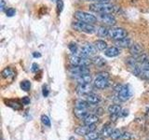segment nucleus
Segmentation results:
<instances>
[{"mask_svg":"<svg viewBox=\"0 0 149 140\" xmlns=\"http://www.w3.org/2000/svg\"><path fill=\"white\" fill-rule=\"evenodd\" d=\"M90 9L93 12L97 13H112L115 11V7L109 5L108 3H96L91 4L90 6Z\"/></svg>","mask_w":149,"mask_h":140,"instance_id":"obj_1","label":"nucleus"},{"mask_svg":"<svg viewBox=\"0 0 149 140\" xmlns=\"http://www.w3.org/2000/svg\"><path fill=\"white\" fill-rule=\"evenodd\" d=\"M94 86L98 89H104L109 85V74L107 72H101L97 74L94 79Z\"/></svg>","mask_w":149,"mask_h":140,"instance_id":"obj_2","label":"nucleus"},{"mask_svg":"<svg viewBox=\"0 0 149 140\" xmlns=\"http://www.w3.org/2000/svg\"><path fill=\"white\" fill-rule=\"evenodd\" d=\"M72 27L74 29H76L77 31L87 33V34H93L96 31V28L93 26L91 23H88V22H84L81 21H78L74 22L72 24Z\"/></svg>","mask_w":149,"mask_h":140,"instance_id":"obj_3","label":"nucleus"},{"mask_svg":"<svg viewBox=\"0 0 149 140\" xmlns=\"http://www.w3.org/2000/svg\"><path fill=\"white\" fill-rule=\"evenodd\" d=\"M74 18L77 19L78 21L88 23H94L97 22V18L94 15L85 11H76L74 12Z\"/></svg>","mask_w":149,"mask_h":140,"instance_id":"obj_4","label":"nucleus"},{"mask_svg":"<svg viewBox=\"0 0 149 140\" xmlns=\"http://www.w3.org/2000/svg\"><path fill=\"white\" fill-rule=\"evenodd\" d=\"M69 60L72 65H84V66H88L91 63V61L88 57H83V56H79L77 54H72L69 57Z\"/></svg>","mask_w":149,"mask_h":140,"instance_id":"obj_5","label":"nucleus"},{"mask_svg":"<svg viewBox=\"0 0 149 140\" xmlns=\"http://www.w3.org/2000/svg\"><path fill=\"white\" fill-rule=\"evenodd\" d=\"M128 35L127 31L123 28H119V27H114L109 29V36L111 38H113L115 40H118V39H122L124 37H126Z\"/></svg>","mask_w":149,"mask_h":140,"instance_id":"obj_6","label":"nucleus"},{"mask_svg":"<svg viewBox=\"0 0 149 140\" xmlns=\"http://www.w3.org/2000/svg\"><path fill=\"white\" fill-rule=\"evenodd\" d=\"M69 72L74 78H77L78 76H80V75L90 73V68H88V66H84V65H72L69 68Z\"/></svg>","mask_w":149,"mask_h":140,"instance_id":"obj_7","label":"nucleus"},{"mask_svg":"<svg viewBox=\"0 0 149 140\" xmlns=\"http://www.w3.org/2000/svg\"><path fill=\"white\" fill-rule=\"evenodd\" d=\"M118 92V99L120 101H122V102L127 101L129 98L130 97V95H132V92H130V88L127 85L120 86V89Z\"/></svg>","mask_w":149,"mask_h":140,"instance_id":"obj_8","label":"nucleus"},{"mask_svg":"<svg viewBox=\"0 0 149 140\" xmlns=\"http://www.w3.org/2000/svg\"><path fill=\"white\" fill-rule=\"evenodd\" d=\"M92 90H93V87L91 83L79 84L77 87V92L80 95H87L88 93H91Z\"/></svg>","mask_w":149,"mask_h":140,"instance_id":"obj_9","label":"nucleus"},{"mask_svg":"<svg viewBox=\"0 0 149 140\" xmlns=\"http://www.w3.org/2000/svg\"><path fill=\"white\" fill-rule=\"evenodd\" d=\"M96 128L95 124H91V125H85V126H80V127H77L76 130H74V133L78 135H84V136H86V135L90 133V132H92V131H94Z\"/></svg>","mask_w":149,"mask_h":140,"instance_id":"obj_10","label":"nucleus"},{"mask_svg":"<svg viewBox=\"0 0 149 140\" xmlns=\"http://www.w3.org/2000/svg\"><path fill=\"white\" fill-rule=\"evenodd\" d=\"M99 20L108 25H115L116 23V18L111 13H102L99 15Z\"/></svg>","mask_w":149,"mask_h":140,"instance_id":"obj_11","label":"nucleus"},{"mask_svg":"<svg viewBox=\"0 0 149 140\" xmlns=\"http://www.w3.org/2000/svg\"><path fill=\"white\" fill-rule=\"evenodd\" d=\"M130 52L132 53V55L133 57H138L139 55H141L142 53H143V48L140 45V44H132L130 47Z\"/></svg>","mask_w":149,"mask_h":140,"instance_id":"obj_12","label":"nucleus"},{"mask_svg":"<svg viewBox=\"0 0 149 140\" xmlns=\"http://www.w3.org/2000/svg\"><path fill=\"white\" fill-rule=\"evenodd\" d=\"M85 99L88 104H91V105L99 104L101 102V97L99 95L95 94V93H88V94L86 95Z\"/></svg>","mask_w":149,"mask_h":140,"instance_id":"obj_13","label":"nucleus"},{"mask_svg":"<svg viewBox=\"0 0 149 140\" xmlns=\"http://www.w3.org/2000/svg\"><path fill=\"white\" fill-rule=\"evenodd\" d=\"M76 79L78 82V84H86V83H90L91 81V76L90 75V73L83 74V75H80V76L77 77Z\"/></svg>","mask_w":149,"mask_h":140,"instance_id":"obj_14","label":"nucleus"},{"mask_svg":"<svg viewBox=\"0 0 149 140\" xmlns=\"http://www.w3.org/2000/svg\"><path fill=\"white\" fill-rule=\"evenodd\" d=\"M120 53V50L118 48H116V47H110L107 50H105V52L104 54L107 56V57H116V56H118V54Z\"/></svg>","mask_w":149,"mask_h":140,"instance_id":"obj_15","label":"nucleus"},{"mask_svg":"<svg viewBox=\"0 0 149 140\" xmlns=\"http://www.w3.org/2000/svg\"><path fill=\"white\" fill-rule=\"evenodd\" d=\"M99 118H98L97 115L94 114H88L85 119H84V124L85 125H91V124H95L97 123Z\"/></svg>","mask_w":149,"mask_h":140,"instance_id":"obj_16","label":"nucleus"},{"mask_svg":"<svg viewBox=\"0 0 149 140\" xmlns=\"http://www.w3.org/2000/svg\"><path fill=\"white\" fill-rule=\"evenodd\" d=\"M137 59L138 63L140 64H143V65H149V54L143 52L141 55H139L138 57H135Z\"/></svg>","mask_w":149,"mask_h":140,"instance_id":"obj_17","label":"nucleus"},{"mask_svg":"<svg viewBox=\"0 0 149 140\" xmlns=\"http://www.w3.org/2000/svg\"><path fill=\"white\" fill-rule=\"evenodd\" d=\"M116 45L120 47V48H130V40L128 37H124L122 39L116 40Z\"/></svg>","mask_w":149,"mask_h":140,"instance_id":"obj_18","label":"nucleus"},{"mask_svg":"<svg viewBox=\"0 0 149 140\" xmlns=\"http://www.w3.org/2000/svg\"><path fill=\"white\" fill-rule=\"evenodd\" d=\"M74 115H76L77 118L79 119H85L86 117L88 115V109H84V108H77V107H76L74 108Z\"/></svg>","mask_w":149,"mask_h":140,"instance_id":"obj_19","label":"nucleus"},{"mask_svg":"<svg viewBox=\"0 0 149 140\" xmlns=\"http://www.w3.org/2000/svg\"><path fill=\"white\" fill-rule=\"evenodd\" d=\"M108 112L111 115L119 116L121 113V107L119 105H111L108 107Z\"/></svg>","mask_w":149,"mask_h":140,"instance_id":"obj_20","label":"nucleus"},{"mask_svg":"<svg viewBox=\"0 0 149 140\" xmlns=\"http://www.w3.org/2000/svg\"><path fill=\"white\" fill-rule=\"evenodd\" d=\"M91 62L94 64L95 65H97V66H104V65L106 64L105 60L102 57V56H95V57H93Z\"/></svg>","mask_w":149,"mask_h":140,"instance_id":"obj_21","label":"nucleus"},{"mask_svg":"<svg viewBox=\"0 0 149 140\" xmlns=\"http://www.w3.org/2000/svg\"><path fill=\"white\" fill-rule=\"evenodd\" d=\"M94 45H95L96 49L98 50H107V43H106L104 40H102V39L96 40Z\"/></svg>","mask_w":149,"mask_h":140,"instance_id":"obj_22","label":"nucleus"},{"mask_svg":"<svg viewBox=\"0 0 149 140\" xmlns=\"http://www.w3.org/2000/svg\"><path fill=\"white\" fill-rule=\"evenodd\" d=\"M113 128L111 127L110 125L106 124L105 126H104V128L102 130V134L104 135V137H107V136H111L112 133H113Z\"/></svg>","mask_w":149,"mask_h":140,"instance_id":"obj_23","label":"nucleus"},{"mask_svg":"<svg viewBox=\"0 0 149 140\" xmlns=\"http://www.w3.org/2000/svg\"><path fill=\"white\" fill-rule=\"evenodd\" d=\"M97 34L102 37H105L106 36H109V29L104 26H101L97 29Z\"/></svg>","mask_w":149,"mask_h":140,"instance_id":"obj_24","label":"nucleus"},{"mask_svg":"<svg viewBox=\"0 0 149 140\" xmlns=\"http://www.w3.org/2000/svg\"><path fill=\"white\" fill-rule=\"evenodd\" d=\"M76 107L77 108H84V109H88V103L87 101L84 100H77L76 103Z\"/></svg>","mask_w":149,"mask_h":140,"instance_id":"obj_25","label":"nucleus"},{"mask_svg":"<svg viewBox=\"0 0 149 140\" xmlns=\"http://www.w3.org/2000/svg\"><path fill=\"white\" fill-rule=\"evenodd\" d=\"M122 133H121V131L120 130H118V129H116V130H114L113 131V133H112V134H111V138L112 139H114V140H118V139H119V138H121L122 137Z\"/></svg>","mask_w":149,"mask_h":140,"instance_id":"obj_26","label":"nucleus"},{"mask_svg":"<svg viewBox=\"0 0 149 140\" xmlns=\"http://www.w3.org/2000/svg\"><path fill=\"white\" fill-rule=\"evenodd\" d=\"M31 88V82L29 80H23L21 82V89L24 92H28Z\"/></svg>","mask_w":149,"mask_h":140,"instance_id":"obj_27","label":"nucleus"},{"mask_svg":"<svg viewBox=\"0 0 149 140\" xmlns=\"http://www.w3.org/2000/svg\"><path fill=\"white\" fill-rule=\"evenodd\" d=\"M12 75H13V72L10 67H6L2 71V77L4 78H8L9 77H11Z\"/></svg>","mask_w":149,"mask_h":140,"instance_id":"obj_28","label":"nucleus"},{"mask_svg":"<svg viewBox=\"0 0 149 140\" xmlns=\"http://www.w3.org/2000/svg\"><path fill=\"white\" fill-rule=\"evenodd\" d=\"M68 48H69L70 51L72 52V54H77L78 52V50H79L77 44L74 43V42H71V43L68 45Z\"/></svg>","mask_w":149,"mask_h":140,"instance_id":"obj_29","label":"nucleus"},{"mask_svg":"<svg viewBox=\"0 0 149 140\" xmlns=\"http://www.w3.org/2000/svg\"><path fill=\"white\" fill-rule=\"evenodd\" d=\"M85 137L87 140H96V139L99 138V134H98L97 133H95L94 131H92V132L88 133Z\"/></svg>","mask_w":149,"mask_h":140,"instance_id":"obj_30","label":"nucleus"},{"mask_svg":"<svg viewBox=\"0 0 149 140\" xmlns=\"http://www.w3.org/2000/svg\"><path fill=\"white\" fill-rule=\"evenodd\" d=\"M41 120H42V123H43L44 125L48 126V127H49V126H50V120L47 115H42Z\"/></svg>","mask_w":149,"mask_h":140,"instance_id":"obj_31","label":"nucleus"},{"mask_svg":"<svg viewBox=\"0 0 149 140\" xmlns=\"http://www.w3.org/2000/svg\"><path fill=\"white\" fill-rule=\"evenodd\" d=\"M63 8V0H57V9H58V14L62 12Z\"/></svg>","mask_w":149,"mask_h":140,"instance_id":"obj_32","label":"nucleus"},{"mask_svg":"<svg viewBox=\"0 0 149 140\" xmlns=\"http://www.w3.org/2000/svg\"><path fill=\"white\" fill-rule=\"evenodd\" d=\"M15 13H16L15 9H14L13 8H8V10H7V16L8 17H12V16L15 15Z\"/></svg>","mask_w":149,"mask_h":140,"instance_id":"obj_33","label":"nucleus"},{"mask_svg":"<svg viewBox=\"0 0 149 140\" xmlns=\"http://www.w3.org/2000/svg\"><path fill=\"white\" fill-rule=\"evenodd\" d=\"M22 104L23 105H28L30 103V99H29V97H27V96H24L22 98Z\"/></svg>","mask_w":149,"mask_h":140,"instance_id":"obj_34","label":"nucleus"},{"mask_svg":"<svg viewBox=\"0 0 149 140\" xmlns=\"http://www.w3.org/2000/svg\"><path fill=\"white\" fill-rule=\"evenodd\" d=\"M38 68H39V66H38V64H37L34 63L32 64V71L33 72H36L37 70H38Z\"/></svg>","mask_w":149,"mask_h":140,"instance_id":"obj_35","label":"nucleus"},{"mask_svg":"<svg viewBox=\"0 0 149 140\" xmlns=\"http://www.w3.org/2000/svg\"><path fill=\"white\" fill-rule=\"evenodd\" d=\"M43 95L45 97H47V96L49 95V90H48V88H47V86L43 87Z\"/></svg>","mask_w":149,"mask_h":140,"instance_id":"obj_36","label":"nucleus"},{"mask_svg":"<svg viewBox=\"0 0 149 140\" xmlns=\"http://www.w3.org/2000/svg\"><path fill=\"white\" fill-rule=\"evenodd\" d=\"M88 1H97L98 3H109L110 0H88Z\"/></svg>","mask_w":149,"mask_h":140,"instance_id":"obj_37","label":"nucleus"},{"mask_svg":"<svg viewBox=\"0 0 149 140\" xmlns=\"http://www.w3.org/2000/svg\"><path fill=\"white\" fill-rule=\"evenodd\" d=\"M122 138L126 140V139H130V138H132V136H130V134H127V133H126V134H124L122 135Z\"/></svg>","mask_w":149,"mask_h":140,"instance_id":"obj_38","label":"nucleus"},{"mask_svg":"<svg viewBox=\"0 0 149 140\" xmlns=\"http://www.w3.org/2000/svg\"><path fill=\"white\" fill-rule=\"evenodd\" d=\"M5 7H6V3H5L4 0H1V6H0V9H1V11H4Z\"/></svg>","mask_w":149,"mask_h":140,"instance_id":"obj_39","label":"nucleus"},{"mask_svg":"<svg viewBox=\"0 0 149 140\" xmlns=\"http://www.w3.org/2000/svg\"><path fill=\"white\" fill-rule=\"evenodd\" d=\"M128 112H129V111H128L127 109H124L123 111H121V113H120V115H121V116H122V117H125V116H127V115L129 114V113H128Z\"/></svg>","mask_w":149,"mask_h":140,"instance_id":"obj_40","label":"nucleus"},{"mask_svg":"<svg viewBox=\"0 0 149 140\" xmlns=\"http://www.w3.org/2000/svg\"><path fill=\"white\" fill-rule=\"evenodd\" d=\"M33 56H34L35 58H39V57H41V54L39 52H34L33 53Z\"/></svg>","mask_w":149,"mask_h":140,"instance_id":"obj_41","label":"nucleus"},{"mask_svg":"<svg viewBox=\"0 0 149 140\" xmlns=\"http://www.w3.org/2000/svg\"><path fill=\"white\" fill-rule=\"evenodd\" d=\"M69 140H76V139H74V137H70Z\"/></svg>","mask_w":149,"mask_h":140,"instance_id":"obj_42","label":"nucleus"},{"mask_svg":"<svg viewBox=\"0 0 149 140\" xmlns=\"http://www.w3.org/2000/svg\"><path fill=\"white\" fill-rule=\"evenodd\" d=\"M51 1H57V0H51Z\"/></svg>","mask_w":149,"mask_h":140,"instance_id":"obj_43","label":"nucleus"},{"mask_svg":"<svg viewBox=\"0 0 149 140\" xmlns=\"http://www.w3.org/2000/svg\"><path fill=\"white\" fill-rule=\"evenodd\" d=\"M96 140H102V139H99V138H98V139H96Z\"/></svg>","mask_w":149,"mask_h":140,"instance_id":"obj_44","label":"nucleus"}]
</instances>
